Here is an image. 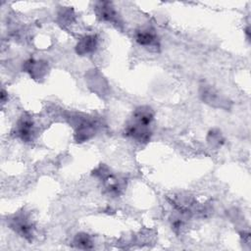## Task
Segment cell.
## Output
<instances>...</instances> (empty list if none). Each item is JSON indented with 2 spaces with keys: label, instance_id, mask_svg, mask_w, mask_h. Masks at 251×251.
Wrapping results in <instances>:
<instances>
[{
  "label": "cell",
  "instance_id": "52a82bcc",
  "mask_svg": "<svg viewBox=\"0 0 251 251\" xmlns=\"http://www.w3.org/2000/svg\"><path fill=\"white\" fill-rule=\"evenodd\" d=\"M74 244L80 249H90L92 248L91 237L86 233H78L74 239Z\"/></svg>",
  "mask_w": 251,
  "mask_h": 251
},
{
  "label": "cell",
  "instance_id": "8992f818",
  "mask_svg": "<svg viewBox=\"0 0 251 251\" xmlns=\"http://www.w3.org/2000/svg\"><path fill=\"white\" fill-rule=\"evenodd\" d=\"M97 15L103 21L112 22L116 18V11L110 5V3L103 2L100 3V5L97 7Z\"/></svg>",
  "mask_w": 251,
  "mask_h": 251
},
{
  "label": "cell",
  "instance_id": "3957f363",
  "mask_svg": "<svg viewBox=\"0 0 251 251\" xmlns=\"http://www.w3.org/2000/svg\"><path fill=\"white\" fill-rule=\"evenodd\" d=\"M97 47V37L96 35H85L82 37L76 45V51L79 55L89 54L95 51Z\"/></svg>",
  "mask_w": 251,
  "mask_h": 251
},
{
  "label": "cell",
  "instance_id": "277c9868",
  "mask_svg": "<svg viewBox=\"0 0 251 251\" xmlns=\"http://www.w3.org/2000/svg\"><path fill=\"white\" fill-rule=\"evenodd\" d=\"M94 134V125L89 121H82L78 124L75 130L76 141H85Z\"/></svg>",
  "mask_w": 251,
  "mask_h": 251
},
{
  "label": "cell",
  "instance_id": "5b68a950",
  "mask_svg": "<svg viewBox=\"0 0 251 251\" xmlns=\"http://www.w3.org/2000/svg\"><path fill=\"white\" fill-rule=\"evenodd\" d=\"M136 41L142 45V46H156L157 45V36L153 31H150L148 29H144V30H140L136 33Z\"/></svg>",
  "mask_w": 251,
  "mask_h": 251
},
{
  "label": "cell",
  "instance_id": "7a4b0ae2",
  "mask_svg": "<svg viewBox=\"0 0 251 251\" xmlns=\"http://www.w3.org/2000/svg\"><path fill=\"white\" fill-rule=\"evenodd\" d=\"M12 228H14L18 233L25 236V238H28L32 234V226L31 224L25 219L24 216L16 217L12 220L11 224Z\"/></svg>",
  "mask_w": 251,
  "mask_h": 251
},
{
  "label": "cell",
  "instance_id": "6da1fadb",
  "mask_svg": "<svg viewBox=\"0 0 251 251\" xmlns=\"http://www.w3.org/2000/svg\"><path fill=\"white\" fill-rule=\"evenodd\" d=\"M17 135L24 141H30L34 135V125L29 117H23L16 126Z\"/></svg>",
  "mask_w": 251,
  "mask_h": 251
}]
</instances>
